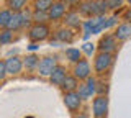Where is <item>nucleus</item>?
<instances>
[{
	"label": "nucleus",
	"mask_w": 131,
	"mask_h": 118,
	"mask_svg": "<svg viewBox=\"0 0 131 118\" xmlns=\"http://www.w3.org/2000/svg\"><path fill=\"white\" fill-rule=\"evenodd\" d=\"M112 62H113L112 52L100 51L95 56V61H93V69H95L97 74H105V72L110 69V66H112Z\"/></svg>",
	"instance_id": "obj_1"
},
{
	"label": "nucleus",
	"mask_w": 131,
	"mask_h": 118,
	"mask_svg": "<svg viewBox=\"0 0 131 118\" xmlns=\"http://www.w3.org/2000/svg\"><path fill=\"white\" fill-rule=\"evenodd\" d=\"M92 108H93V115L102 118V116H106L108 113V99L105 95H98L93 99V103H92Z\"/></svg>",
	"instance_id": "obj_2"
},
{
	"label": "nucleus",
	"mask_w": 131,
	"mask_h": 118,
	"mask_svg": "<svg viewBox=\"0 0 131 118\" xmlns=\"http://www.w3.org/2000/svg\"><path fill=\"white\" fill-rule=\"evenodd\" d=\"M57 66V62H56V58L54 56H48V58H43L38 62V72H39V76H43V77H49V74L52 72V69H54Z\"/></svg>",
	"instance_id": "obj_3"
},
{
	"label": "nucleus",
	"mask_w": 131,
	"mask_h": 118,
	"mask_svg": "<svg viewBox=\"0 0 131 118\" xmlns=\"http://www.w3.org/2000/svg\"><path fill=\"white\" fill-rule=\"evenodd\" d=\"M49 36V28L46 25H43V23H38V25H35L30 30V39L31 41H43V39H46Z\"/></svg>",
	"instance_id": "obj_4"
},
{
	"label": "nucleus",
	"mask_w": 131,
	"mask_h": 118,
	"mask_svg": "<svg viewBox=\"0 0 131 118\" xmlns=\"http://www.w3.org/2000/svg\"><path fill=\"white\" fill-rule=\"evenodd\" d=\"M64 103L71 112H75V110L80 108V103H82V99L77 95L75 90H69V92H64Z\"/></svg>",
	"instance_id": "obj_5"
},
{
	"label": "nucleus",
	"mask_w": 131,
	"mask_h": 118,
	"mask_svg": "<svg viewBox=\"0 0 131 118\" xmlns=\"http://www.w3.org/2000/svg\"><path fill=\"white\" fill-rule=\"evenodd\" d=\"M74 76L77 77V79H87V77L90 76V72H92V69H90V64H89V61H85V59H79L75 62V66H74Z\"/></svg>",
	"instance_id": "obj_6"
},
{
	"label": "nucleus",
	"mask_w": 131,
	"mask_h": 118,
	"mask_svg": "<svg viewBox=\"0 0 131 118\" xmlns=\"http://www.w3.org/2000/svg\"><path fill=\"white\" fill-rule=\"evenodd\" d=\"M5 67H7V74H20L23 69V61L20 58H16V56H13V58H8L5 61Z\"/></svg>",
	"instance_id": "obj_7"
},
{
	"label": "nucleus",
	"mask_w": 131,
	"mask_h": 118,
	"mask_svg": "<svg viewBox=\"0 0 131 118\" xmlns=\"http://www.w3.org/2000/svg\"><path fill=\"white\" fill-rule=\"evenodd\" d=\"M98 49L100 51H105V52H113L116 49V38L113 35H106L100 39L98 43Z\"/></svg>",
	"instance_id": "obj_8"
},
{
	"label": "nucleus",
	"mask_w": 131,
	"mask_h": 118,
	"mask_svg": "<svg viewBox=\"0 0 131 118\" xmlns=\"http://www.w3.org/2000/svg\"><path fill=\"white\" fill-rule=\"evenodd\" d=\"M64 13H66V5L62 2H57V3L52 2V5L48 8V18L49 20H59L64 17Z\"/></svg>",
	"instance_id": "obj_9"
},
{
	"label": "nucleus",
	"mask_w": 131,
	"mask_h": 118,
	"mask_svg": "<svg viewBox=\"0 0 131 118\" xmlns=\"http://www.w3.org/2000/svg\"><path fill=\"white\" fill-rule=\"evenodd\" d=\"M113 36L118 39V41H125V39L131 38V23H123V25H118L116 30H115Z\"/></svg>",
	"instance_id": "obj_10"
},
{
	"label": "nucleus",
	"mask_w": 131,
	"mask_h": 118,
	"mask_svg": "<svg viewBox=\"0 0 131 118\" xmlns=\"http://www.w3.org/2000/svg\"><path fill=\"white\" fill-rule=\"evenodd\" d=\"M66 76H67L66 74V69L62 66H56L54 69H52V72L49 74V82H51L52 85H61V82L64 80Z\"/></svg>",
	"instance_id": "obj_11"
},
{
	"label": "nucleus",
	"mask_w": 131,
	"mask_h": 118,
	"mask_svg": "<svg viewBox=\"0 0 131 118\" xmlns=\"http://www.w3.org/2000/svg\"><path fill=\"white\" fill-rule=\"evenodd\" d=\"M54 38L57 39V41H61V43H71L74 39V31L69 26L67 28H61V30L56 31Z\"/></svg>",
	"instance_id": "obj_12"
},
{
	"label": "nucleus",
	"mask_w": 131,
	"mask_h": 118,
	"mask_svg": "<svg viewBox=\"0 0 131 118\" xmlns=\"http://www.w3.org/2000/svg\"><path fill=\"white\" fill-rule=\"evenodd\" d=\"M64 23L66 26L69 28H79L80 26V17L77 12H69V13H64Z\"/></svg>",
	"instance_id": "obj_13"
},
{
	"label": "nucleus",
	"mask_w": 131,
	"mask_h": 118,
	"mask_svg": "<svg viewBox=\"0 0 131 118\" xmlns=\"http://www.w3.org/2000/svg\"><path fill=\"white\" fill-rule=\"evenodd\" d=\"M77 85H79V82H77V77L75 76H66L59 87L62 89L64 92H69V90H75Z\"/></svg>",
	"instance_id": "obj_14"
},
{
	"label": "nucleus",
	"mask_w": 131,
	"mask_h": 118,
	"mask_svg": "<svg viewBox=\"0 0 131 118\" xmlns=\"http://www.w3.org/2000/svg\"><path fill=\"white\" fill-rule=\"evenodd\" d=\"M7 28H8V30H12V31L21 28V15H20V12H13V13H12L10 20H8Z\"/></svg>",
	"instance_id": "obj_15"
},
{
	"label": "nucleus",
	"mask_w": 131,
	"mask_h": 118,
	"mask_svg": "<svg viewBox=\"0 0 131 118\" xmlns=\"http://www.w3.org/2000/svg\"><path fill=\"white\" fill-rule=\"evenodd\" d=\"M80 13H84V15H95V2H92V0L84 2L80 5Z\"/></svg>",
	"instance_id": "obj_16"
},
{
	"label": "nucleus",
	"mask_w": 131,
	"mask_h": 118,
	"mask_svg": "<svg viewBox=\"0 0 131 118\" xmlns=\"http://www.w3.org/2000/svg\"><path fill=\"white\" fill-rule=\"evenodd\" d=\"M80 54H82V51L75 49V48H69V49H66V58L71 61V62H77V61L80 59Z\"/></svg>",
	"instance_id": "obj_17"
},
{
	"label": "nucleus",
	"mask_w": 131,
	"mask_h": 118,
	"mask_svg": "<svg viewBox=\"0 0 131 118\" xmlns=\"http://www.w3.org/2000/svg\"><path fill=\"white\" fill-rule=\"evenodd\" d=\"M75 92H77V95H79L82 100H85V99H89V97H92V93H90L87 84H79V85H77V89H75Z\"/></svg>",
	"instance_id": "obj_18"
},
{
	"label": "nucleus",
	"mask_w": 131,
	"mask_h": 118,
	"mask_svg": "<svg viewBox=\"0 0 131 118\" xmlns=\"http://www.w3.org/2000/svg\"><path fill=\"white\" fill-rule=\"evenodd\" d=\"M38 62H39V59L36 58L35 54H30V56H26L23 61V66L26 67V69H35V67H38Z\"/></svg>",
	"instance_id": "obj_19"
},
{
	"label": "nucleus",
	"mask_w": 131,
	"mask_h": 118,
	"mask_svg": "<svg viewBox=\"0 0 131 118\" xmlns=\"http://www.w3.org/2000/svg\"><path fill=\"white\" fill-rule=\"evenodd\" d=\"M108 10V0H97L95 2V15H103Z\"/></svg>",
	"instance_id": "obj_20"
},
{
	"label": "nucleus",
	"mask_w": 131,
	"mask_h": 118,
	"mask_svg": "<svg viewBox=\"0 0 131 118\" xmlns=\"http://www.w3.org/2000/svg\"><path fill=\"white\" fill-rule=\"evenodd\" d=\"M10 17H12L10 10H2V12H0V28H7Z\"/></svg>",
	"instance_id": "obj_21"
},
{
	"label": "nucleus",
	"mask_w": 131,
	"mask_h": 118,
	"mask_svg": "<svg viewBox=\"0 0 131 118\" xmlns=\"http://www.w3.org/2000/svg\"><path fill=\"white\" fill-rule=\"evenodd\" d=\"M51 5H52V0H36L35 2L36 10H43V12H48V8Z\"/></svg>",
	"instance_id": "obj_22"
},
{
	"label": "nucleus",
	"mask_w": 131,
	"mask_h": 118,
	"mask_svg": "<svg viewBox=\"0 0 131 118\" xmlns=\"http://www.w3.org/2000/svg\"><path fill=\"white\" fill-rule=\"evenodd\" d=\"M20 15H21V26H25V25H30V22L33 20V13H30L28 10L21 8V10H20Z\"/></svg>",
	"instance_id": "obj_23"
},
{
	"label": "nucleus",
	"mask_w": 131,
	"mask_h": 118,
	"mask_svg": "<svg viewBox=\"0 0 131 118\" xmlns=\"http://www.w3.org/2000/svg\"><path fill=\"white\" fill-rule=\"evenodd\" d=\"M26 0H10V8L13 12H20L21 8H25Z\"/></svg>",
	"instance_id": "obj_24"
},
{
	"label": "nucleus",
	"mask_w": 131,
	"mask_h": 118,
	"mask_svg": "<svg viewBox=\"0 0 131 118\" xmlns=\"http://www.w3.org/2000/svg\"><path fill=\"white\" fill-rule=\"evenodd\" d=\"M33 20H36L38 23H43V22H46L48 18V12H43V10H36L35 13H33Z\"/></svg>",
	"instance_id": "obj_25"
},
{
	"label": "nucleus",
	"mask_w": 131,
	"mask_h": 118,
	"mask_svg": "<svg viewBox=\"0 0 131 118\" xmlns=\"http://www.w3.org/2000/svg\"><path fill=\"white\" fill-rule=\"evenodd\" d=\"M12 41V30H7L5 31H2L0 33V44H7V43H10Z\"/></svg>",
	"instance_id": "obj_26"
},
{
	"label": "nucleus",
	"mask_w": 131,
	"mask_h": 118,
	"mask_svg": "<svg viewBox=\"0 0 131 118\" xmlns=\"http://www.w3.org/2000/svg\"><path fill=\"white\" fill-rule=\"evenodd\" d=\"M87 87H89V90H90L92 95L97 92V79L95 77H90V76L87 77Z\"/></svg>",
	"instance_id": "obj_27"
},
{
	"label": "nucleus",
	"mask_w": 131,
	"mask_h": 118,
	"mask_svg": "<svg viewBox=\"0 0 131 118\" xmlns=\"http://www.w3.org/2000/svg\"><path fill=\"white\" fill-rule=\"evenodd\" d=\"M123 2H125V0H108V8L116 10V8H120L123 5Z\"/></svg>",
	"instance_id": "obj_28"
},
{
	"label": "nucleus",
	"mask_w": 131,
	"mask_h": 118,
	"mask_svg": "<svg viewBox=\"0 0 131 118\" xmlns=\"http://www.w3.org/2000/svg\"><path fill=\"white\" fill-rule=\"evenodd\" d=\"M93 49H95V44H92V43H85L84 48H82V51H84L85 54H89V56L93 52Z\"/></svg>",
	"instance_id": "obj_29"
},
{
	"label": "nucleus",
	"mask_w": 131,
	"mask_h": 118,
	"mask_svg": "<svg viewBox=\"0 0 131 118\" xmlns=\"http://www.w3.org/2000/svg\"><path fill=\"white\" fill-rule=\"evenodd\" d=\"M7 76V67H5V61H0V80H3Z\"/></svg>",
	"instance_id": "obj_30"
},
{
	"label": "nucleus",
	"mask_w": 131,
	"mask_h": 118,
	"mask_svg": "<svg viewBox=\"0 0 131 118\" xmlns=\"http://www.w3.org/2000/svg\"><path fill=\"white\" fill-rule=\"evenodd\" d=\"M28 48H30L31 51H35L36 48H38V44H36V41H33V43H31V44H30V46H28Z\"/></svg>",
	"instance_id": "obj_31"
},
{
	"label": "nucleus",
	"mask_w": 131,
	"mask_h": 118,
	"mask_svg": "<svg viewBox=\"0 0 131 118\" xmlns=\"http://www.w3.org/2000/svg\"><path fill=\"white\" fill-rule=\"evenodd\" d=\"M125 17H126V20H128V22L131 23V8H129L128 12H126V15H125Z\"/></svg>",
	"instance_id": "obj_32"
},
{
	"label": "nucleus",
	"mask_w": 131,
	"mask_h": 118,
	"mask_svg": "<svg viewBox=\"0 0 131 118\" xmlns=\"http://www.w3.org/2000/svg\"><path fill=\"white\" fill-rule=\"evenodd\" d=\"M128 3H129V7H131V0H128Z\"/></svg>",
	"instance_id": "obj_33"
}]
</instances>
